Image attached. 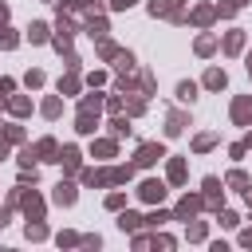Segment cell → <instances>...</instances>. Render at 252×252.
I'll return each mask as SVG.
<instances>
[{"mask_svg": "<svg viewBox=\"0 0 252 252\" xmlns=\"http://www.w3.org/2000/svg\"><path fill=\"white\" fill-rule=\"evenodd\" d=\"M181 4H185V0H150V16H169V20L181 24V20H185V16H181Z\"/></svg>", "mask_w": 252, "mask_h": 252, "instance_id": "cell-1", "label": "cell"}, {"mask_svg": "<svg viewBox=\"0 0 252 252\" xmlns=\"http://www.w3.org/2000/svg\"><path fill=\"white\" fill-rule=\"evenodd\" d=\"M232 122L236 126H252V94H240L232 102Z\"/></svg>", "mask_w": 252, "mask_h": 252, "instance_id": "cell-2", "label": "cell"}, {"mask_svg": "<svg viewBox=\"0 0 252 252\" xmlns=\"http://www.w3.org/2000/svg\"><path fill=\"white\" fill-rule=\"evenodd\" d=\"M209 209H217L220 213V201H224V189H220V181L217 177H205V197H201Z\"/></svg>", "mask_w": 252, "mask_h": 252, "instance_id": "cell-3", "label": "cell"}, {"mask_svg": "<svg viewBox=\"0 0 252 252\" xmlns=\"http://www.w3.org/2000/svg\"><path fill=\"white\" fill-rule=\"evenodd\" d=\"M161 158H165V150H161L158 142H146V146H138V158H134V161H138V165H154V161H161Z\"/></svg>", "mask_w": 252, "mask_h": 252, "instance_id": "cell-4", "label": "cell"}, {"mask_svg": "<svg viewBox=\"0 0 252 252\" xmlns=\"http://www.w3.org/2000/svg\"><path fill=\"white\" fill-rule=\"evenodd\" d=\"M138 197H142V201H150V205H158V201L165 197V185L150 177V181H142V185H138Z\"/></svg>", "mask_w": 252, "mask_h": 252, "instance_id": "cell-5", "label": "cell"}, {"mask_svg": "<svg viewBox=\"0 0 252 252\" xmlns=\"http://www.w3.org/2000/svg\"><path fill=\"white\" fill-rule=\"evenodd\" d=\"M94 126H98V110H83V106H79L75 130H79V134H94Z\"/></svg>", "mask_w": 252, "mask_h": 252, "instance_id": "cell-6", "label": "cell"}, {"mask_svg": "<svg viewBox=\"0 0 252 252\" xmlns=\"http://www.w3.org/2000/svg\"><path fill=\"white\" fill-rule=\"evenodd\" d=\"M189 20H193L197 28H205V24H213V20H217V8H213V4H197V8L189 12Z\"/></svg>", "mask_w": 252, "mask_h": 252, "instance_id": "cell-7", "label": "cell"}, {"mask_svg": "<svg viewBox=\"0 0 252 252\" xmlns=\"http://www.w3.org/2000/svg\"><path fill=\"white\" fill-rule=\"evenodd\" d=\"M205 87H209V91H224V87H228L224 67H209V71H205Z\"/></svg>", "mask_w": 252, "mask_h": 252, "instance_id": "cell-8", "label": "cell"}, {"mask_svg": "<svg viewBox=\"0 0 252 252\" xmlns=\"http://www.w3.org/2000/svg\"><path fill=\"white\" fill-rule=\"evenodd\" d=\"M32 150H35V158H43V161H55V158H59V146H55V138H39Z\"/></svg>", "mask_w": 252, "mask_h": 252, "instance_id": "cell-9", "label": "cell"}, {"mask_svg": "<svg viewBox=\"0 0 252 252\" xmlns=\"http://www.w3.org/2000/svg\"><path fill=\"white\" fill-rule=\"evenodd\" d=\"M185 126H189V118H185V114H181V110H173V114H169V118H165V134H169V138H177V134H181V130H185Z\"/></svg>", "mask_w": 252, "mask_h": 252, "instance_id": "cell-10", "label": "cell"}, {"mask_svg": "<svg viewBox=\"0 0 252 252\" xmlns=\"http://www.w3.org/2000/svg\"><path fill=\"white\" fill-rule=\"evenodd\" d=\"M201 205H205L201 197H181V205H177V220H189V217H193Z\"/></svg>", "mask_w": 252, "mask_h": 252, "instance_id": "cell-11", "label": "cell"}, {"mask_svg": "<svg viewBox=\"0 0 252 252\" xmlns=\"http://www.w3.org/2000/svg\"><path fill=\"white\" fill-rule=\"evenodd\" d=\"M87 35H91V39H106V20H102V16H91V20H87Z\"/></svg>", "mask_w": 252, "mask_h": 252, "instance_id": "cell-12", "label": "cell"}, {"mask_svg": "<svg viewBox=\"0 0 252 252\" xmlns=\"http://www.w3.org/2000/svg\"><path fill=\"white\" fill-rule=\"evenodd\" d=\"M55 161H63V169H79V150H75V146H63Z\"/></svg>", "mask_w": 252, "mask_h": 252, "instance_id": "cell-13", "label": "cell"}, {"mask_svg": "<svg viewBox=\"0 0 252 252\" xmlns=\"http://www.w3.org/2000/svg\"><path fill=\"white\" fill-rule=\"evenodd\" d=\"M55 205H75V185L59 181V185H55Z\"/></svg>", "mask_w": 252, "mask_h": 252, "instance_id": "cell-14", "label": "cell"}, {"mask_svg": "<svg viewBox=\"0 0 252 252\" xmlns=\"http://www.w3.org/2000/svg\"><path fill=\"white\" fill-rule=\"evenodd\" d=\"M240 47H244V32L236 28V32H228V35H224V51H228V55H236Z\"/></svg>", "mask_w": 252, "mask_h": 252, "instance_id": "cell-15", "label": "cell"}, {"mask_svg": "<svg viewBox=\"0 0 252 252\" xmlns=\"http://www.w3.org/2000/svg\"><path fill=\"white\" fill-rule=\"evenodd\" d=\"M177 98H181V102H197V83H193V79L177 83Z\"/></svg>", "mask_w": 252, "mask_h": 252, "instance_id": "cell-16", "label": "cell"}, {"mask_svg": "<svg viewBox=\"0 0 252 252\" xmlns=\"http://www.w3.org/2000/svg\"><path fill=\"white\" fill-rule=\"evenodd\" d=\"M8 110H12L16 118H28V114H32V98H24V94H20V98H12V102H8Z\"/></svg>", "mask_w": 252, "mask_h": 252, "instance_id": "cell-17", "label": "cell"}, {"mask_svg": "<svg viewBox=\"0 0 252 252\" xmlns=\"http://www.w3.org/2000/svg\"><path fill=\"white\" fill-rule=\"evenodd\" d=\"M24 213H28L32 220H39V217H43V201H39L35 193H32V197H24Z\"/></svg>", "mask_w": 252, "mask_h": 252, "instance_id": "cell-18", "label": "cell"}, {"mask_svg": "<svg viewBox=\"0 0 252 252\" xmlns=\"http://www.w3.org/2000/svg\"><path fill=\"white\" fill-rule=\"evenodd\" d=\"M169 181H173V185L185 181V161H181V158H169Z\"/></svg>", "mask_w": 252, "mask_h": 252, "instance_id": "cell-19", "label": "cell"}, {"mask_svg": "<svg viewBox=\"0 0 252 252\" xmlns=\"http://www.w3.org/2000/svg\"><path fill=\"white\" fill-rule=\"evenodd\" d=\"M75 91H79V75L71 71V75H63V79H59V94H75Z\"/></svg>", "mask_w": 252, "mask_h": 252, "instance_id": "cell-20", "label": "cell"}, {"mask_svg": "<svg viewBox=\"0 0 252 252\" xmlns=\"http://www.w3.org/2000/svg\"><path fill=\"white\" fill-rule=\"evenodd\" d=\"M28 39L32 43H47V24H32L28 28Z\"/></svg>", "mask_w": 252, "mask_h": 252, "instance_id": "cell-21", "label": "cell"}, {"mask_svg": "<svg viewBox=\"0 0 252 252\" xmlns=\"http://www.w3.org/2000/svg\"><path fill=\"white\" fill-rule=\"evenodd\" d=\"M138 224H142V217H138V213H122V217H118V228H122V232H126V228L134 232Z\"/></svg>", "mask_w": 252, "mask_h": 252, "instance_id": "cell-22", "label": "cell"}, {"mask_svg": "<svg viewBox=\"0 0 252 252\" xmlns=\"http://www.w3.org/2000/svg\"><path fill=\"white\" fill-rule=\"evenodd\" d=\"M213 51H217V39L213 35H201L197 39V55H213Z\"/></svg>", "mask_w": 252, "mask_h": 252, "instance_id": "cell-23", "label": "cell"}, {"mask_svg": "<svg viewBox=\"0 0 252 252\" xmlns=\"http://www.w3.org/2000/svg\"><path fill=\"white\" fill-rule=\"evenodd\" d=\"M114 67H118V71H134V55H130V51H118V55H114Z\"/></svg>", "mask_w": 252, "mask_h": 252, "instance_id": "cell-24", "label": "cell"}, {"mask_svg": "<svg viewBox=\"0 0 252 252\" xmlns=\"http://www.w3.org/2000/svg\"><path fill=\"white\" fill-rule=\"evenodd\" d=\"M213 142H217V134H197V138H193V150H197V154H205Z\"/></svg>", "mask_w": 252, "mask_h": 252, "instance_id": "cell-25", "label": "cell"}, {"mask_svg": "<svg viewBox=\"0 0 252 252\" xmlns=\"http://www.w3.org/2000/svg\"><path fill=\"white\" fill-rule=\"evenodd\" d=\"M110 134H114V138L130 134V122H126V118H110Z\"/></svg>", "mask_w": 252, "mask_h": 252, "instance_id": "cell-26", "label": "cell"}, {"mask_svg": "<svg viewBox=\"0 0 252 252\" xmlns=\"http://www.w3.org/2000/svg\"><path fill=\"white\" fill-rule=\"evenodd\" d=\"M224 181H228V185H232V189H248V177H244V173H240V169H232V173H228V177H224Z\"/></svg>", "mask_w": 252, "mask_h": 252, "instance_id": "cell-27", "label": "cell"}, {"mask_svg": "<svg viewBox=\"0 0 252 252\" xmlns=\"http://www.w3.org/2000/svg\"><path fill=\"white\" fill-rule=\"evenodd\" d=\"M98 55H102V59H114V55H118V47H114L110 39H98Z\"/></svg>", "mask_w": 252, "mask_h": 252, "instance_id": "cell-28", "label": "cell"}, {"mask_svg": "<svg viewBox=\"0 0 252 252\" xmlns=\"http://www.w3.org/2000/svg\"><path fill=\"white\" fill-rule=\"evenodd\" d=\"M59 110H63L59 98H47V102H43V114H47V118H59Z\"/></svg>", "mask_w": 252, "mask_h": 252, "instance_id": "cell-29", "label": "cell"}, {"mask_svg": "<svg viewBox=\"0 0 252 252\" xmlns=\"http://www.w3.org/2000/svg\"><path fill=\"white\" fill-rule=\"evenodd\" d=\"M94 154L98 158H114V142H94Z\"/></svg>", "mask_w": 252, "mask_h": 252, "instance_id": "cell-30", "label": "cell"}, {"mask_svg": "<svg viewBox=\"0 0 252 252\" xmlns=\"http://www.w3.org/2000/svg\"><path fill=\"white\" fill-rule=\"evenodd\" d=\"M165 220H169V213H161V209H158V213H150L142 224H154V228H158V224H165Z\"/></svg>", "mask_w": 252, "mask_h": 252, "instance_id": "cell-31", "label": "cell"}, {"mask_svg": "<svg viewBox=\"0 0 252 252\" xmlns=\"http://www.w3.org/2000/svg\"><path fill=\"white\" fill-rule=\"evenodd\" d=\"M43 236H47V228H43L39 220H35V224H28V240H43Z\"/></svg>", "mask_w": 252, "mask_h": 252, "instance_id": "cell-32", "label": "cell"}, {"mask_svg": "<svg viewBox=\"0 0 252 252\" xmlns=\"http://www.w3.org/2000/svg\"><path fill=\"white\" fill-rule=\"evenodd\" d=\"M16 43H20V35H16V32H8V28H4V32H0V47H16Z\"/></svg>", "mask_w": 252, "mask_h": 252, "instance_id": "cell-33", "label": "cell"}, {"mask_svg": "<svg viewBox=\"0 0 252 252\" xmlns=\"http://www.w3.org/2000/svg\"><path fill=\"white\" fill-rule=\"evenodd\" d=\"M98 106H102V94H87L83 98V110H98Z\"/></svg>", "mask_w": 252, "mask_h": 252, "instance_id": "cell-34", "label": "cell"}, {"mask_svg": "<svg viewBox=\"0 0 252 252\" xmlns=\"http://www.w3.org/2000/svg\"><path fill=\"white\" fill-rule=\"evenodd\" d=\"M220 224H224V228H236V224H240V217H236V213H228V209H224V213H220Z\"/></svg>", "mask_w": 252, "mask_h": 252, "instance_id": "cell-35", "label": "cell"}, {"mask_svg": "<svg viewBox=\"0 0 252 252\" xmlns=\"http://www.w3.org/2000/svg\"><path fill=\"white\" fill-rule=\"evenodd\" d=\"M63 8H98V0H63Z\"/></svg>", "mask_w": 252, "mask_h": 252, "instance_id": "cell-36", "label": "cell"}, {"mask_svg": "<svg viewBox=\"0 0 252 252\" xmlns=\"http://www.w3.org/2000/svg\"><path fill=\"white\" fill-rule=\"evenodd\" d=\"M4 138H8V142H20L24 130H20V126H4Z\"/></svg>", "mask_w": 252, "mask_h": 252, "instance_id": "cell-37", "label": "cell"}, {"mask_svg": "<svg viewBox=\"0 0 252 252\" xmlns=\"http://www.w3.org/2000/svg\"><path fill=\"white\" fill-rule=\"evenodd\" d=\"M28 87H43V71H28Z\"/></svg>", "mask_w": 252, "mask_h": 252, "instance_id": "cell-38", "label": "cell"}, {"mask_svg": "<svg viewBox=\"0 0 252 252\" xmlns=\"http://www.w3.org/2000/svg\"><path fill=\"white\" fill-rule=\"evenodd\" d=\"M126 110H130V114H142V110H146V102H142V98H130V102H126Z\"/></svg>", "mask_w": 252, "mask_h": 252, "instance_id": "cell-39", "label": "cell"}, {"mask_svg": "<svg viewBox=\"0 0 252 252\" xmlns=\"http://www.w3.org/2000/svg\"><path fill=\"white\" fill-rule=\"evenodd\" d=\"M122 201H126L122 193H110V197H106V209H122Z\"/></svg>", "mask_w": 252, "mask_h": 252, "instance_id": "cell-40", "label": "cell"}, {"mask_svg": "<svg viewBox=\"0 0 252 252\" xmlns=\"http://www.w3.org/2000/svg\"><path fill=\"white\" fill-rule=\"evenodd\" d=\"M189 240H205V224H189Z\"/></svg>", "mask_w": 252, "mask_h": 252, "instance_id": "cell-41", "label": "cell"}, {"mask_svg": "<svg viewBox=\"0 0 252 252\" xmlns=\"http://www.w3.org/2000/svg\"><path fill=\"white\" fill-rule=\"evenodd\" d=\"M134 4H138V0H110V8H114V12H126V8H134Z\"/></svg>", "mask_w": 252, "mask_h": 252, "instance_id": "cell-42", "label": "cell"}, {"mask_svg": "<svg viewBox=\"0 0 252 252\" xmlns=\"http://www.w3.org/2000/svg\"><path fill=\"white\" fill-rule=\"evenodd\" d=\"M150 244H154V248H173V240H169V236H154Z\"/></svg>", "mask_w": 252, "mask_h": 252, "instance_id": "cell-43", "label": "cell"}, {"mask_svg": "<svg viewBox=\"0 0 252 252\" xmlns=\"http://www.w3.org/2000/svg\"><path fill=\"white\" fill-rule=\"evenodd\" d=\"M240 244H248V248H252V228H248V232H240Z\"/></svg>", "mask_w": 252, "mask_h": 252, "instance_id": "cell-44", "label": "cell"}, {"mask_svg": "<svg viewBox=\"0 0 252 252\" xmlns=\"http://www.w3.org/2000/svg\"><path fill=\"white\" fill-rule=\"evenodd\" d=\"M4 20H8V4H0V24H4Z\"/></svg>", "mask_w": 252, "mask_h": 252, "instance_id": "cell-45", "label": "cell"}, {"mask_svg": "<svg viewBox=\"0 0 252 252\" xmlns=\"http://www.w3.org/2000/svg\"><path fill=\"white\" fill-rule=\"evenodd\" d=\"M4 224H8V209H0V228H4Z\"/></svg>", "mask_w": 252, "mask_h": 252, "instance_id": "cell-46", "label": "cell"}, {"mask_svg": "<svg viewBox=\"0 0 252 252\" xmlns=\"http://www.w3.org/2000/svg\"><path fill=\"white\" fill-rule=\"evenodd\" d=\"M244 201H248V205H252V189H244Z\"/></svg>", "mask_w": 252, "mask_h": 252, "instance_id": "cell-47", "label": "cell"}, {"mask_svg": "<svg viewBox=\"0 0 252 252\" xmlns=\"http://www.w3.org/2000/svg\"><path fill=\"white\" fill-rule=\"evenodd\" d=\"M4 154H8V150H4V142H0V161H4Z\"/></svg>", "mask_w": 252, "mask_h": 252, "instance_id": "cell-48", "label": "cell"}, {"mask_svg": "<svg viewBox=\"0 0 252 252\" xmlns=\"http://www.w3.org/2000/svg\"><path fill=\"white\" fill-rule=\"evenodd\" d=\"M244 146H252V134H248V138H244Z\"/></svg>", "mask_w": 252, "mask_h": 252, "instance_id": "cell-49", "label": "cell"}, {"mask_svg": "<svg viewBox=\"0 0 252 252\" xmlns=\"http://www.w3.org/2000/svg\"><path fill=\"white\" fill-rule=\"evenodd\" d=\"M0 142H4V126H0Z\"/></svg>", "mask_w": 252, "mask_h": 252, "instance_id": "cell-50", "label": "cell"}]
</instances>
